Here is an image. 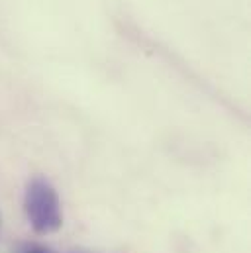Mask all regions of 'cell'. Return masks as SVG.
I'll return each mask as SVG.
<instances>
[{
	"label": "cell",
	"instance_id": "cell-3",
	"mask_svg": "<svg viewBox=\"0 0 251 253\" xmlns=\"http://www.w3.org/2000/svg\"><path fill=\"white\" fill-rule=\"evenodd\" d=\"M71 253H90V252H81V250H75V252H71Z\"/></svg>",
	"mask_w": 251,
	"mask_h": 253
},
{
	"label": "cell",
	"instance_id": "cell-2",
	"mask_svg": "<svg viewBox=\"0 0 251 253\" xmlns=\"http://www.w3.org/2000/svg\"><path fill=\"white\" fill-rule=\"evenodd\" d=\"M26 253H55V252H51L49 248H43V246H32V248H28Z\"/></svg>",
	"mask_w": 251,
	"mask_h": 253
},
{
	"label": "cell",
	"instance_id": "cell-1",
	"mask_svg": "<svg viewBox=\"0 0 251 253\" xmlns=\"http://www.w3.org/2000/svg\"><path fill=\"white\" fill-rule=\"evenodd\" d=\"M24 210L32 230L40 236L53 234L63 226L59 194L43 177H34L28 181L24 192Z\"/></svg>",
	"mask_w": 251,
	"mask_h": 253
}]
</instances>
